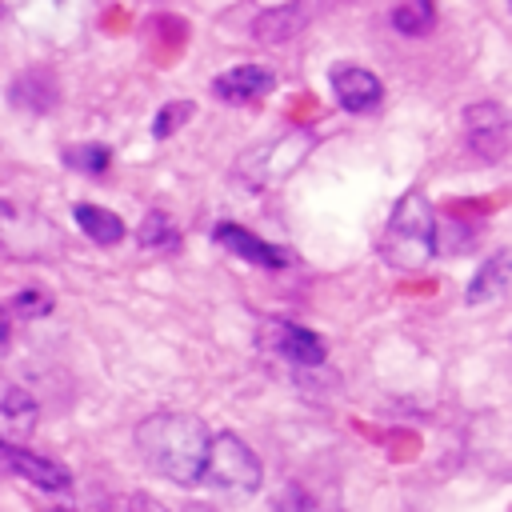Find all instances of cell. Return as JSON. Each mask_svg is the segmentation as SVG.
I'll return each mask as SVG.
<instances>
[{
	"instance_id": "cell-14",
	"label": "cell",
	"mask_w": 512,
	"mask_h": 512,
	"mask_svg": "<svg viewBox=\"0 0 512 512\" xmlns=\"http://www.w3.org/2000/svg\"><path fill=\"white\" fill-rule=\"evenodd\" d=\"M276 348H280L292 364H320V360L328 356L324 340H320L316 332L300 328V324H280V332H276Z\"/></svg>"
},
{
	"instance_id": "cell-9",
	"label": "cell",
	"mask_w": 512,
	"mask_h": 512,
	"mask_svg": "<svg viewBox=\"0 0 512 512\" xmlns=\"http://www.w3.org/2000/svg\"><path fill=\"white\" fill-rule=\"evenodd\" d=\"M0 464L8 472H16L20 480L36 484V488H48V492L52 488H68V468L64 464H56L48 456H36V452H28L20 444H0Z\"/></svg>"
},
{
	"instance_id": "cell-16",
	"label": "cell",
	"mask_w": 512,
	"mask_h": 512,
	"mask_svg": "<svg viewBox=\"0 0 512 512\" xmlns=\"http://www.w3.org/2000/svg\"><path fill=\"white\" fill-rule=\"evenodd\" d=\"M60 160H64L68 168H76V172H104V168L112 164V148H108V144H96V140H88V144H68V148L60 152Z\"/></svg>"
},
{
	"instance_id": "cell-10",
	"label": "cell",
	"mask_w": 512,
	"mask_h": 512,
	"mask_svg": "<svg viewBox=\"0 0 512 512\" xmlns=\"http://www.w3.org/2000/svg\"><path fill=\"white\" fill-rule=\"evenodd\" d=\"M8 100L16 108H24V112H52L56 100H60V84H56V76L48 68H28V72H20L12 80Z\"/></svg>"
},
{
	"instance_id": "cell-19",
	"label": "cell",
	"mask_w": 512,
	"mask_h": 512,
	"mask_svg": "<svg viewBox=\"0 0 512 512\" xmlns=\"http://www.w3.org/2000/svg\"><path fill=\"white\" fill-rule=\"evenodd\" d=\"M192 100H172V104H164L156 116H152V136L156 140H164V136H172V132H180L188 120H192Z\"/></svg>"
},
{
	"instance_id": "cell-17",
	"label": "cell",
	"mask_w": 512,
	"mask_h": 512,
	"mask_svg": "<svg viewBox=\"0 0 512 512\" xmlns=\"http://www.w3.org/2000/svg\"><path fill=\"white\" fill-rule=\"evenodd\" d=\"M140 244H144V248H160V252H176V248H180V232H176L172 216L148 212L144 224H140Z\"/></svg>"
},
{
	"instance_id": "cell-1",
	"label": "cell",
	"mask_w": 512,
	"mask_h": 512,
	"mask_svg": "<svg viewBox=\"0 0 512 512\" xmlns=\"http://www.w3.org/2000/svg\"><path fill=\"white\" fill-rule=\"evenodd\" d=\"M140 460L172 480V484H196L204 472V452H208V428L192 412H152L136 424L132 432Z\"/></svg>"
},
{
	"instance_id": "cell-23",
	"label": "cell",
	"mask_w": 512,
	"mask_h": 512,
	"mask_svg": "<svg viewBox=\"0 0 512 512\" xmlns=\"http://www.w3.org/2000/svg\"><path fill=\"white\" fill-rule=\"evenodd\" d=\"M180 512H220V508H212V504H184Z\"/></svg>"
},
{
	"instance_id": "cell-4",
	"label": "cell",
	"mask_w": 512,
	"mask_h": 512,
	"mask_svg": "<svg viewBox=\"0 0 512 512\" xmlns=\"http://www.w3.org/2000/svg\"><path fill=\"white\" fill-rule=\"evenodd\" d=\"M312 148H316V136H312L308 128H292V132H284V136H276V140L252 148V152L244 156V164H240V176H248L252 188L280 184L284 176H292V172L304 164V156H308Z\"/></svg>"
},
{
	"instance_id": "cell-7",
	"label": "cell",
	"mask_w": 512,
	"mask_h": 512,
	"mask_svg": "<svg viewBox=\"0 0 512 512\" xmlns=\"http://www.w3.org/2000/svg\"><path fill=\"white\" fill-rule=\"evenodd\" d=\"M276 88V72L264 64H236L212 80V96L224 104H256Z\"/></svg>"
},
{
	"instance_id": "cell-11",
	"label": "cell",
	"mask_w": 512,
	"mask_h": 512,
	"mask_svg": "<svg viewBox=\"0 0 512 512\" xmlns=\"http://www.w3.org/2000/svg\"><path fill=\"white\" fill-rule=\"evenodd\" d=\"M304 24H308V8L304 4H276V8H264L256 16L252 36L260 44H288Z\"/></svg>"
},
{
	"instance_id": "cell-3",
	"label": "cell",
	"mask_w": 512,
	"mask_h": 512,
	"mask_svg": "<svg viewBox=\"0 0 512 512\" xmlns=\"http://www.w3.org/2000/svg\"><path fill=\"white\" fill-rule=\"evenodd\" d=\"M200 480H208L216 492H228V496H252L264 480V468L236 432H220V436H208Z\"/></svg>"
},
{
	"instance_id": "cell-8",
	"label": "cell",
	"mask_w": 512,
	"mask_h": 512,
	"mask_svg": "<svg viewBox=\"0 0 512 512\" xmlns=\"http://www.w3.org/2000/svg\"><path fill=\"white\" fill-rule=\"evenodd\" d=\"M212 240H216L224 252H232V256H240V260H248V264H260V268H284V264H292V252H284V248L260 240L256 232H248V228H240V224H232V220L216 224V228H212Z\"/></svg>"
},
{
	"instance_id": "cell-21",
	"label": "cell",
	"mask_w": 512,
	"mask_h": 512,
	"mask_svg": "<svg viewBox=\"0 0 512 512\" xmlns=\"http://www.w3.org/2000/svg\"><path fill=\"white\" fill-rule=\"evenodd\" d=\"M12 308H16L20 316H48V312H52V296L40 292V288H24V292L12 296Z\"/></svg>"
},
{
	"instance_id": "cell-12",
	"label": "cell",
	"mask_w": 512,
	"mask_h": 512,
	"mask_svg": "<svg viewBox=\"0 0 512 512\" xmlns=\"http://www.w3.org/2000/svg\"><path fill=\"white\" fill-rule=\"evenodd\" d=\"M72 216H76L80 232H84L92 244H100V248H112V244L124 240V220H120L112 208H100V204H76Z\"/></svg>"
},
{
	"instance_id": "cell-24",
	"label": "cell",
	"mask_w": 512,
	"mask_h": 512,
	"mask_svg": "<svg viewBox=\"0 0 512 512\" xmlns=\"http://www.w3.org/2000/svg\"><path fill=\"white\" fill-rule=\"evenodd\" d=\"M0 344H8V320H4V312H0Z\"/></svg>"
},
{
	"instance_id": "cell-5",
	"label": "cell",
	"mask_w": 512,
	"mask_h": 512,
	"mask_svg": "<svg viewBox=\"0 0 512 512\" xmlns=\"http://www.w3.org/2000/svg\"><path fill=\"white\" fill-rule=\"evenodd\" d=\"M464 144L476 160L484 164H500L508 156L512 144V116L504 104L496 100H480L464 108Z\"/></svg>"
},
{
	"instance_id": "cell-13",
	"label": "cell",
	"mask_w": 512,
	"mask_h": 512,
	"mask_svg": "<svg viewBox=\"0 0 512 512\" xmlns=\"http://www.w3.org/2000/svg\"><path fill=\"white\" fill-rule=\"evenodd\" d=\"M508 264H512V256H508L504 248L492 252V256L476 268V276H472V284H468V304H488V300L504 296V288H508Z\"/></svg>"
},
{
	"instance_id": "cell-22",
	"label": "cell",
	"mask_w": 512,
	"mask_h": 512,
	"mask_svg": "<svg viewBox=\"0 0 512 512\" xmlns=\"http://www.w3.org/2000/svg\"><path fill=\"white\" fill-rule=\"evenodd\" d=\"M124 512H168L156 496H144V492H132L128 500H124Z\"/></svg>"
},
{
	"instance_id": "cell-6",
	"label": "cell",
	"mask_w": 512,
	"mask_h": 512,
	"mask_svg": "<svg viewBox=\"0 0 512 512\" xmlns=\"http://www.w3.org/2000/svg\"><path fill=\"white\" fill-rule=\"evenodd\" d=\"M328 84H332V96L344 112H372L380 108L384 100V84L376 72L360 68V64H336L328 72Z\"/></svg>"
},
{
	"instance_id": "cell-18",
	"label": "cell",
	"mask_w": 512,
	"mask_h": 512,
	"mask_svg": "<svg viewBox=\"0 0 512 512\" xmlns=\"http://www.w3.org/2000/svg\"><path fill=\"white\" fill-rule=\"evenodd\" d=\"M0 412H4V420H8V428H12L16 436H24V432L36 424V400H32L28 392H20V388H8V392H4Z\"/></svg>"
},
{
	"instance_id": "cell-25",
	"label": "cell",
	"mask_w": 512,
	"mask_h": 512,
	"mask_svg": "<svg viewBox=\"0 0 512 512\" xmlns=\"http://www.w3.org/2000/svg\"><path fill=\"white\" fill-rule=\"evenodd\" d=\"M0 16H4V4H0Z\"/></svg>"
},
{
	"instance_id": "cell-2",
	"label": "cell",
	"mask_w": 512,
	"mask_h": 512,
	"mask_svg": "<svg viewBox=\"0 0 512 512\" xmlns=\"http://www.w3.org/2000/svg\"><path fill=\"white\" fill-rule=\"evenodd\" d=\"M432 252H436V212L420 188H408L380 232V256L384 264L412 272V268H424Z\"/></svg>"
},
{
	"instance_id": "cell-15",
	"label": "cell",
	"mask_w": 512,
	"mask_h": 512,
	"mask_svg": "<svg viewBox=\"0 0 512 512\" xmlns=\"http://www.w3.org/2000/svg\"><path fill=\"white\" fill-rule=\"evenodd\" d=\"M436 4L432 0H404L392 8V28L400 36H428L436 28Z\"/></svg>"
},
{
	"instance_id": "cell-20",
	"label": "cell",
	"mask_w": 512,
	"mask_h": 512,
	"mask_svg": "<svg viewBox=\"0 0 512 512\" xmlns=\"http://www.w3.org/2000/svg\"><path fill=\"white\" fill-rule=\"evenodd\" d=\"M276 512H320V504L304 484H284L276 496Z\"/></svg>"
}]
</instances>
